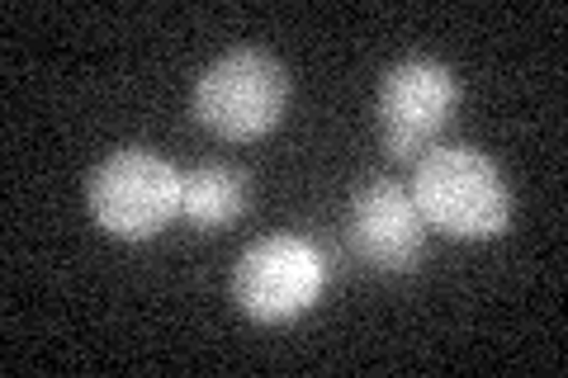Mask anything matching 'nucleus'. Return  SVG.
<instances>
[{
	"instance_id": "nucleus-1",
	"label": "nucleus",
	"mask_w": 568,
	"mask_h": 378,
	"mask_svg": "<svg viewBox=\"0 0 568 378\" xmlns=\"http://www.w3.org/2000/svg\"><path fill=\"white\" fill-rule=\"evenodd\" d=\"M407 190L426 227L459 242L503 237L511 223V190L478 147H432L417 161Z\"/></svg>"
},
{
	"instance_id": "nucleus-2",
	"label": "nucleus",
	"mask_w": 568,
	"mask_h": 378,
	"mask_svg": "<svg viewBox=\"0 0 568 378\" xmlns=\"http://www.w3.org/2000/svg\"><path fill=\"white\" fill-rule=\"evenodd\" d=\"M290 110V71L261 48H227L194 81V119L227 142L265 137Z\"/></svg>"
},
{
	"instance_id": "nucleus-3",
	"label": "nucleus",
	"mask_w": 568,
	"mask_h": 378,
	"mask_svg": "<svg viewBox=\"0 0 568 378\" xmlns=\"http://www.w3.org/2000/svg\"><path fill=\"white\" fill-rule=\"evenodd\" d=\"M85 208L119 242H148L181 218V171L148 147H119L85 175Z\"/></svg>"
},
{
	"instance_id": "nucleus-4",
	"label": "nucleus",
	"mask_w": 568,
	"mask_h": 378,
	"mask_svg": "<svg viewBox=\"0 0 568 378\" xmlns=\"http://www.w3.org/2000/svg\"><path fill=\"white\" fill-rule=\"evenodd\" d=\"M323 284L327 265L317 256V246L304 237H284V232L252 242L233 265L237 308L252 321H265V327L304 317L323 298Z\"/></svg>"
},
{
	"instance_id": "nucleus-5",
	"label": "nucleus",
	"mask_w": 568,
	"mask_h": 378,
	"mask_svg": "<svg viewBox=\"0 0 568 378\" xmlns=\"http://www.w3.org/2000/svg\"><path fill=\"white\" fill-rule=\"evenodd\" d=\"M459 104V85L446 62L403 58L379 81V133L394 161H422L436 133L450 123Z\"/></svg>"
},
{
	"instance_id": "nucleus-6",
	"label": "nucleus",
	"mask_w": 568,
	"mask_h": 378,
	"mask_svg": "<svg viewBox=\"0 0 568 378\" xmlns=\"http://www.w3.org/2000/svg\"><path fill=\"white\" fill-rule=\"evenodd\" d=\"M351 251L379 275H407L426 251V218L413 204V190L388 175H375L351 200Z\"/></svg>"
},
{
	"instance_id": "nucleus-7",
	"label": "nucleus",
	"mask_w": 568,
	"mask_h": 378,
	"mask_svg": "<svg viewBox=\"0 0 568 378\" xmlns=\"http://www.w3.org/2000/svg\"><path fill=\"white\" fill-rule=\"evenodd\" d=\"M246 204H252V180L237 166L209 161V166L181 175V218L200 232H227L246 213Z\"/></svg>"
}]
</instances>
